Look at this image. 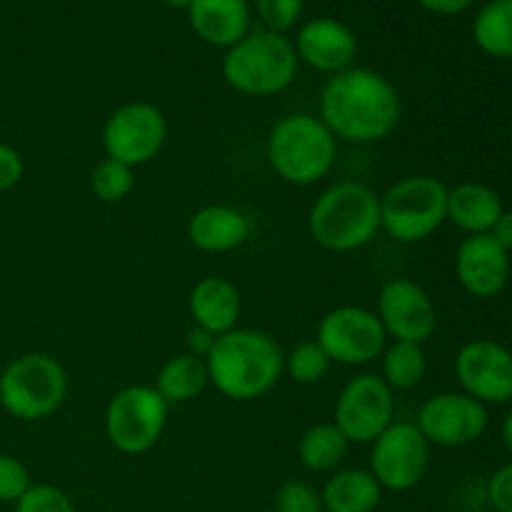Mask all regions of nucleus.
<instances>
[{
	"label": "nucleus",
	"mask_w": 512,
	"mask_h": 512,
	"mask_svg": "<svg viewBox=\"0 0 512 512\" xmlns=\"http://www.w3.org/2000/svg\"><path fill=\"white\" fill-rule=\"evenodd\" d=\"M318 118L335 140L370 145L390 138L403 118L398 88L370 68H345L330 75L320 93Z\"/></svg>",
	"instance_id": "obj_1"
},
{
	"label": "nucleus",
	"mask_w": 512,
	"mask_h": 512,
	"mask_svg": "<svg viewBox=\"0 0 512 512\" xmlns=\"http://www.w3.org/2000/svg\"><path fill=\"white\" fill-rule=\"evenodd\" d=\"M285 353L270 333L253 328H235L215 340L205 358L210 385L223 398L250 403L278 385L283 375Z\"/></svg>",
	"instance_id": "obj_2"
},
{
	"label": "nucleus",
	"mask_w": 512,
	"mask_h": 512,
	"mask_svg": "<svg viewBox=\"0 0 512 512\" xmlns=\"http://www.w3.org/2000/svg\"><path fill=\"white\" fill-rule=\"evenodd\" d=\"M308 233L330 253L365 248L380 233V195L358 180L328 185L310 205Z\"/></svg>",
	"instance_id": "obj_3"
},
{
	"label": "nucleus",
	"mask_w": 512,
	"mask_h": 512,
	"mask_svg": "<svg viewBox=\"0 0 512 512\" xmlns=\"http://www.w3.org/2000/svg\"><path fill=\"white\" fill-rule=\"evenodd\" d=\"M265 153L280 180L308 188L328 178L338 158V140L318 115L288 113L270 128Z\"/></svg>",
	"instance_id": "obj_4"
},
{
	"label": "nucleus",
	"mask_w": 512,
	"mask_h": 512,
	"mask_svg": "<svg viewBox=\"0 0 512 512\" xmlns=\"http://www.w3.org/2000/svg\"><path fill=\"white\" fill-rule=\"evenodd\" d=\"M298 55L285 35L255 30L228 48L223 78L238 93L250 98H270L293 85L298 75Z\"/></svg>",
	"instance_id": "obj_5"
},
{
	"label": "nucleus",
	"mask_w": 512,
	"mask_h": 512,
	"mask_svg": "<svg viewBox=\"0 0 512 512\" xmlns=\"http://www.w3.org/2000/svg\"><path fill=\"white\" fill-rule=\"evenodd\" d=\"M68 398V373L48 353H25L0 373V408L20 423H40Z\"/></svg>",
	"instance_id": "obj_6"
},
{
	"label": "nucleus",
	"mask_w": 512,
	"mask_h": 512,
	"mask_svg": "<svg viewBox=\"0 0 512 512\" xmlns=\"http://www.w3.org/2000/svg\"><path fill=\"white\" fill-rule=\"evenodd\" d=\"M448 220V185L433 175H408L380 195V230L398 243L428 240Z\"/></svg>",
	"instance_id": "obj_7"
},
{
	"label": "nucleus",
	"mask_w": 512,
	"mask_h": 512,
	"mask_svg": "<svg viewBox=\"0 0 512 512\" xmlns=\"http://www.w3.org/2000/svg\"><path fill=\"white\" fill-rule=\"evenodd\" d=\"M170 405L153 385H128L105 408V438L118 453L143 455L160 443Z\"/></svg>",
	"instance_id": "obj_8"
},
{
	"label": "nucleus",
	"mask_w": 512,
	"mask_h": 512,
	"mask_svg": "<svg viewBox=\"0 0 512 512\" xmlns=\"http://www.w3.org/2000/svg\"><path fill=\"white\" fill-rule=\"evenodd\" d=\"M430 465V443L415 420H393L370 443V473L380 488L390 493H408L423 483Z\"/></svg>",
	"instance_id": "obj_9"
},
{
	"label": "nucleus",
	"mask_w": 512,
	"mask_h": 512,
	"mask_svg": "<svg viewBox=\"0 0 512 512\" xmlns=\"http://www.w3.org/2000/svg\"><path fill=\"white\" fill-rule=\"evenodd\" d=\"M168 140V118L153 103H125L108 115L103 125L105 158L140 168L155 160Z\"/></svg>",
	"instance_id": "obj_10"
},
{
	"label": "nucleus",
	"mask_w": 512,
	"mask_h": 512,
	"mask_svg": "<svg viewBox=\"0 0 512 512\" xmlns=\"http://www.w3.org/2000/svg\"><path fill=\"white\" fill-rule=\"evenodd\" d=\"M315 340L328 353L330 363L358 368L383 355L388 335L375 310L360 308V305H340L320 318Z\"/></svg>",
	"instance_id": "obj_11"
},
{
	"label": "nucleus",
	"mask_w": 512,
	"mask_h": 512,
	"mask_svg": "<svg viewBox=\"0 0 512 512\" xmlns=\"http://www.w3.org/2000/svg\"><path fill=\"white\" fill-rule=\"evenodd\" d=\"M393 420L395 393L375 373L350 378L335 400L333 423L350 445H370Z\"/></svg>",
	"instance_id": "obj_12"
},
{
	"label": "nucleus",
	"mask_w": 512,
	"mask_h": 512,
	"mask_svg": "<svg viewBox=\"0 0 512 512\" xmlns=\"http://www.w3.org/2000/svg\"><path fill=\"white\" fill-rule=\"evenodd\" d=\"M490 423L488 405L465 393H438L425 400L418 410L420 433L430 448H465L485 435Z\"/></svg>",
	"instance_id": "obj_13"
},
{
	"label": "nucleus",
	"mask_w": 512,
	"mask_h": 512,
	"mask_svg": "<svg viewBox=\"0 0 512 512\" xmlns=\"http://www.w3.org/2000/svg\"><path fill=\"white\" fill-rule=\"evenodd\" d=\"M455 378L465 395L483 405L512 400V353L495 340H470L455 355Z\"/></svg>",
	"instance_id": "obj_14"
},
{
	"label": "nucleus",
	"mask_w": 512,
	"mask_h": 512,
	"mask_svg": "<svg viewBox=\"0 0 512 512\" xmlns=\"http://www.w3.org/2000/svg\"><path fill=\"white\" fill-rule=\"evenodd\" d=\"M375 315L385 335L403 343H428L438 328L433 298L425 293L423 285L408 278H393L380 288Z\"/></svg>",
	"instance_id": "obj_15"
},
{
	"label": "nucleus",
	"mask_w": 512,
	"mask_h": 512,
	"mask_svg": "<svg viewBox=\"0 0 512 512\" xmlns=\"http://www.w3.org/2000/svg\"><path fill=\"white\" fill-rule=\"evenodd\" d=\"M455 275L473 298H495L510 280V253L490 233L468 235L455 253Z\"/></svg>",
	"instance_id": "obj_16"
},
{
	"label": "nucleus",
	"mask_w": 512,
	"mask_h": 512,
	"mask_svg": "<svg viewBox=\"0 0 512 512\" xmlns=\"http://www.w3.org/2000/svg\"><path fill=\"white\" fill-rule=\"evenodd\" d=\"M298 60L320 73H340L350 68L358 53V38L345 23L335 18H315L300 28L293 43Z\"/></svg>",
	"instance_id": "obj_17"
},
{
	"label": "nucleus",
	"mask_w": 512,
	"mask_h": 512,
	"mask_svg": "<svg viewBox=\"0 0 512 512\" xmlns=\"http://www.w3.org/2000/svg\"><path fill=\"white\" fill-rule=\"evenodd\" d=\"M188 310L195 328H203L220 338L238 328L243 298L233 280L223 275H205L190 288Z\"/></svg>",
	"instance_id": "obj_18"
},
{
	"label": "nucleus",
	"mask_w": 512,
	"mask_h": 512,
	"mask_svg": "<svg viewBox=\"0 0 512 512\" xmlns=\"http://www.w3.org/2000/svg\"><path fill=\"white\" fill-rule=\"evenodd\" d=\"M248 238V215L233 205H203L188 220V240L200 253H230V250L240 248Z\"/></svg>",
	"instance_id": "obj_19"
},
{
	"label": "nucleus",
	"mask_w": 512,
	"mask_h": 512,
	"mask_svg": "<svg viewBox=\"0 0 512 512\" xmlns=\"http://www.w3.org/2000/svg\"><path fill=\"white\" fill-rule=\"evenodd\" d=\"M188 18L198 38L215 48H233L250 28V10L245 0H193Z\"/></svg>",
	"instance_id": "obj_20"
},
{
	"label": "nucleus",
	"mask_w": 512,
	"mask_h": 512,
	"mask_svg": "<svg viewBox=\"0 0 512 512\" xmlns=\"http://www.w3.org/2000/svg\"><path fill=\"white\" fill-rule=\"evenodd\" d=\"M503 200L483 183H460L448 188V220L468 235H485L503 215Z\"/></svg>",
	"instance_id": "obj_21"
},
{
	"label": "nucleus",
	"mask_w": 512,
	"mask_h": 512,
	"mask_svg": "<svg viewBox=\"0 0 512 512\" xmlns=\"http://www.w3.org/2000/svg\"><path fill=\"white\" fill-rule=\"evenodd\" d=\"M385 490L365 468L335 470L320 490L325 512H375Z\"/></svg>",
	"instance_id": "obj_22"
},
{
	"label": "nucleus",
	"mask_w": 512,
	"mask_h": 512,
	"mask_svg": "<svg viewBox=\"0 0 512 512\" xmlns=\"http://www.w3.org/2000/svg\"><path fill=\"white\" fill-rule=\"evenodd\" d=\"M208 385L210 378L205 360L195 358L190 353H180L160 365L153 388L163 395V400L168 405H183L200 398Z\"/></svg>",
	"instance_id": "obj_23"
},
{
	"label": "nucleus",
	"mask_w": 512,
	"mask_h": 512,
	"mask_svg": "<svg viewBox=\"0 0 512 512\" xmlns=\"http://www.w3.org/2000/svg\"><path fill=\"white\" fill-rule=\"evenodd\" d=\"M350 443L338 425L330 423H315L300 435L298 443V458L305 470L310 473H335L348 458Z\"/></svg>",
	"instance_id": "obj_24"
},
{
	"label": "nucleus",
	"mask_w": 512,
	"mask_h": 512,
	"mask_svg": "<svg viewBox=\"0 0 512 512\" xmlns=\"http://www.w3.org/2000/svg\"><path fill=\"white\" fill-rule=\"evenodd\" d=\"M425 373H428V358H425L423 345L403 343V340H393V345H385L383 355H380V378L393 393L418 388Z\"/></svg>",
	"instance_id": "obj_25"
},
{
	"label": "nucleus",
	"mask_w": 512,
	"mask_h": 512,
	"mask_svg": "<svg viewBox=\"0 0 512 512\" xmlns=\"http://www.w3.org/2000/svg\"><path fill=\"white\" fill-rule=\"evenodd\" d=\"M473 38L483 53L512 58V0H490L475 18Z\"/></svg>",
	"instance_id": "obj_26"
},
{
	"label": "nucleus",
	"mask_w": 512,
	"mask_h": 512,
	"mask_svg": "<svg viewBox=\"0 0 512 512\" xmlns=\"http://www.w3.org/2000/svg\"><path fill=\"white\" fill-rule=\"evenodd\" d=\"M330 365L333 363H330L328 353L320 348L318 340H303L295 348H290V353H285L283 373H288L300 385H315L325 380V375L330 373Z\"/></svg>",
	"instance_id": "obj_27"
},
{
	"label": "nucleus",
	"mask_w": 512,
	"mask_h": 512,
	"mask_svg": "<svg viewBox=\"0 0 512 512\" xmlns=\"http://www.w3.org/2000/svg\"><path fill=\"white\" fill-rule=\"evenodd\" d=\"M135 188V173L130 165L103 158L90 173V190L100 203H123Z\"/></svg>",
	"instance_id": "obj_28"
},
{
	"label": "nucleus",
	"mask_w": 512,
	"mask_h": 512,
	"mask_svg": "<svg viewBox=\"0 0 512 512\" xmlns=\"http://www.w3.org/2000/svg\"><path fill=\"white\" fill-rule=\"evenodd\" d=\"M15 512H75V505L58 485L33 483L28 493L15 503Z\"/></svg>",
	"instance_id": "obj_29"
},
{
	"label": "nucleus",
	"mask_w": 512,
	"mask_h": 512,
	"mask_svg": "<svg viewBox=\"0 0 512 512\" xmlns=\"http://www.w3.org/2000/svg\"><path fill=\"white\" fill-rule=\"evenodd\" d=\"M275 512H325L320 493L303 480H288L275 493Z\"/></svg>",
	"instance_id": "obj_30"
},
{
	"label": "nucleus",
	"mask_w": 512,
	"mask_h": 512,
	"mask_svg": "<svg viewBox=\"0 0 512 512\" xmlns=\"http://www.w3.org/2000/svg\"><path fill=\"white\" fill-rule=\"evenodd\" d=\"M30 485L33 480H30V470L25 468L23 460L0 453V503L15 505L28 493Z\"/></svg>",
	"instance_id": "obj_31"
},
{
	"label": "nucleus",
	"mask_w": 512,
	"mask_h": 512,
	"mask_svg": "<svg viewBox=\"0 0 512 512\" xmlns=\"http://www.w3.org/2000/svg\"><path fill=\"white\" fill-rule=\"evenodd\" d=\"M258 15L265 30L283 35L303 15V0H258Z\"/></svg>",
	"instance_id": "obj_32"
},
{
	"label": "nucleus",
	"mask_w": 512,
	"mask_h": 512,
	"mask_svg": "<svg viewBox=\"0 0 512 512\" xmlns=\"http://www.w3.org/2000/svg\"><path fill=\"white\" fill-rule=\"evenodd\" d=\"M488 500L495 512H512V463H505L490 475Z\"/></svg>",
	"instance_id": "obj_33"
},
{
	"label": "nucleus",
	"mask_w": 512,
	"mask_h": 512,
	"mask_svg": "<svg viewBox=\"0 0 512 512\" xmlns=\"http://www.w3.org/2000/svg\"><path fill=\"white\" fill-rule=\"evenodd\" d=\"M25 163L23 155L8 143H0V193L15 188L23 180Z\"/></svg>",
	"instance_id": "obj_34"
},
{
	"label": "nucleus",
	"mask_w": 512,
	"mask_h": 512,
	"mask_svg": "<svg viewBox=\"0 0 512 512\" xmlns=\"http://www.w3.org/2000/svg\"><path fill=\"white\" fill-rule=\"evenodd\" d=\"M215 335L213 333H208V330H203V328H195L193 325V330H188V338H185V345H188V353L190 355H195V358H208V353L210 350H213V345H215Z\"/></svg>",
	"instance_id": "obj_35"
},
{
	"label": "nucleus",
	"mask_w": 512,
	"mask_h": 512,
	"mask_svg": "<svg viewBox=\"0 0 512 512\" xmlns=\"http://www.w3.org/2000/svg\"><path fill=\"white\" fill-rule=\"evenodd\" d=\"M425 10L438 15H458L473 5V0H418Z\"/></svg>",
	"instance_id": "obj_36"
},
{
	"label": "nucleus",
	"mask_w": 512,
	"mask_h": 512,
	"mask_svg": "<svg viewBox=\"0 0 512 512\" xmlns=\"http://www.w3.org/2000/svg\"><path fill=\"white\" fill-rule=\"evenodd\" d=\"M490 235H493L495 243H498L500 248H505L510 253L512 250V210H503V215H500L498 223L493 225Z\"/></svg>",
	"instance_id": "obj_37"
},
{
	"label": "nucleus",
	"mask_w": 512,
	"mask_h": 512,
	"mask_svg": "<svg viewBox=\"0 0 512 512\" xmlns=\"http://www.w3.org/2000/svg\"><path fill=\"white\" fill-rule=\"evenodd\" d=\"M500 433H503V445L508 448V453L512 455V410L508 415H505L503 430H500Z\"/></svg>",
	"instance_id": "obj_38"
},
{
	"label": "nucleus",
	"mask_w": 512,
	"mask_h": 512,
	"mask_svg": "<svg viewBox=\"0 0 512 512\" xmlns=\"http://www.w3.org/2000/svg\"><path fill=\"white\" fill-rule=\"evenodd\" d=\"M165 3H168L170 8H175V10H188L193 0H165Z\"/></svg>",
	"instance_id": "obj_39"
}]
</instances>
